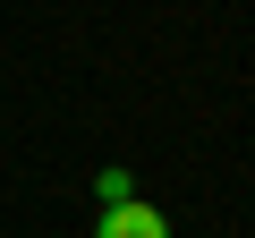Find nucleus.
I'll return each mask as SVG.
<instances>
[{
  "mask_svg": "<svg viewBox=\"0 0 255 238\" xmlns=\"http://www.w3.org/2000/svg\"><path fill=\"white\" fill-rule=\"evenodd\" d=\"M94 238H170V221L153 213V204H102V221H94Z\"/></svg>",
  "mask_w": 255,
  "mask_h": 238,
  "instance_id": "obj_1",
  "label": "nucleus"
},
{
  "mask_svg": "<svg viewBox=\"0 0 255 238\" xmlns=\"http://www.w3.org/2000/svg\"><path fill=\"white\" fill-rule=\"evenodd\" d=\"M94 196H102V204H128V196H136V179L111 162V170H94Z\"/></svg>",
  "mask_w": 255,
  "mask_h": 238,
  "instance_id": "obj_2",
  "label": "nucleus"
}]
</instances>
